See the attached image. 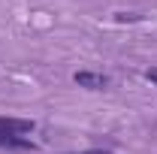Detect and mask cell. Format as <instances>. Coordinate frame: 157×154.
Segmentation results:
<instances>
[{"label": "cell", "mask_w": 157, "mask_h": 154, "mask_svg": "<svg viewBox=\"0 0 157 154\" xmlns=\"http://www.w3.org/2000/svg\"><path fill=\"white\" fill-rule=\"evenodd\" d=\"M33 127L36 124L27 118H0V136H30Z\"/></svg>", "instance_id": "obj_1"}, {"label": "cell", "mask_w": 157, "mask_h": 154, "mask_svg": "<svg viewBox=\"0 0 157 154\" xmlns=\"http://www.w3.org/2000/svg\"><path fill=\"white\" fill-rule=\"evenodd\" d=\"M73 82H76L78 88H88V91H106L112 85V79L103 76V73H76Z\"/></svg>", "instance_id": "obj_2"}, {"label": "cell", "mask_w": 157, "mask_h": 154, "mask_svg": "<svg viewBox=\"0 0 157 154\" xmlns=\"http://www.w3.org/2000/svg\"><path fill=\"white\" fill-rule=\"evenodd\" d=\"M76 154H112V151H100V148H88V151H76Z\"/></svg>", "instance_id": "obj_3"}, {"label": "cell", "mask_w": 157, "mask_h": 154, "mask_svg": "<svg viewBox=\"0 0 157 154\" xmlns=\"http://www.w3.org/2000/svg\"><path fill=\"white\" fill-rule=\"evenodd\" d=\"M145 79H148V82H154V85H157V70H148V73H145Z\"/></svg>", "instance_id": "obj_4"}]
</instances>
